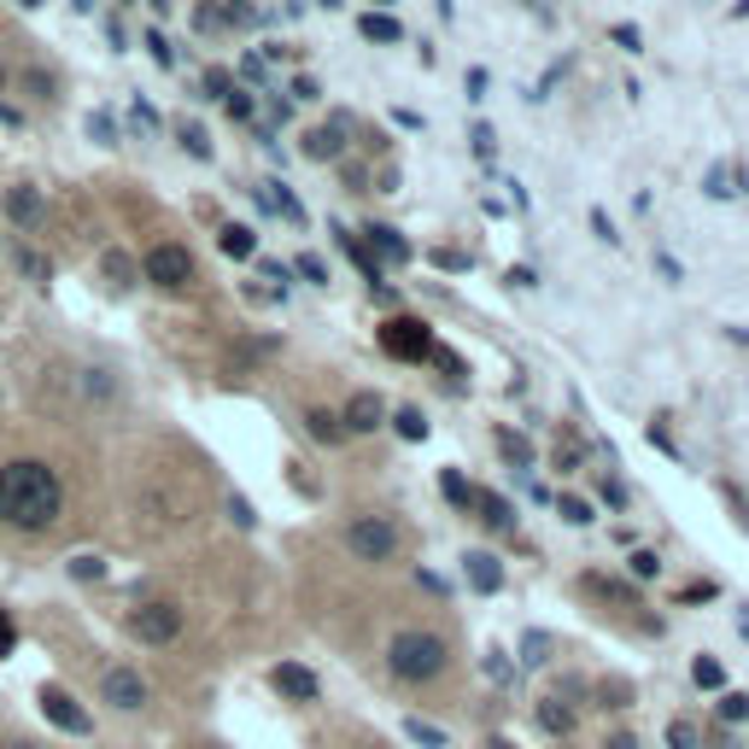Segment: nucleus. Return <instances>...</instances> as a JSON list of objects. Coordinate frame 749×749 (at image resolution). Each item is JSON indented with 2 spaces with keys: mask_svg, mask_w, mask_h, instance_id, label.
<instances>
[{
  "mask_svg": "<svg viewBox=\"0 0 749 749\" xmlns=\"http://www.w3.org/2000/svg\"><path fill=\"white\" fill-rule=\"evenodd\" d=\"M41 212H48V199H41V187H30V182L7 187V217H12L18 228H35V223H41Z\"/></svg>",
  "mask_w": 749,
  "mask_h": 749,
  "instance_id": "obj_9",
  "label": "nucleus"
},
{
  "mask_svg": "<svg viewBox=\"0 0 749 749\" xmlns=\"http://www.w3.org/2000/svg\"><path fill=\"white\" fill-rule=\"evenodd\" d=\"M100 691H106L112 709H147V679H141L135 668H112L106 679H100Z\"/></svg>",
  "mask_w": 749,
  "mask_h": 749,
  "instance_id": "obj_6",
  "label": "nucleus"
},
{
  "mask_svg": "<svg viewBox=\"0 0 749 749\" xmlns=\"http://www.w3.org/2000/svg\"><path fill=\"white\" fill-rule=\"evenodd\" d=\"M363 35H369V41H399V24H392V18H374V12H369V18H363Z\"/></svg>",
  "mask_w": 749,
  "mask_h": 749,
  "instance_id": "obj_22",
  "label": "nucleus"
},
{
  "mask_svg": "<svg viewBox=\"0 0 749 749\" xmlns=\"http://www.w3.org/2000/svg\"><path fill=\"white\" fill-rule=\"evenodd\" d=\"M445 497L451 504H474V486H463V474H445Z\"/></svg>",
  "mask_w": 749,
  "mask_h": 749,
  "instance_id": "obj_26",
  "label": "nucleus"
},
{
  "mask_svg": "<svg viewBox=\"0 0 749 749\" xmlns=\"http://www.w3.org/2000/svg\"><path fill=\"white\" fill-rule=\"evenodd\" d=\"M562 515H568V522H574V527H586V522H592V510H586V504H579V497H562Z\"/></svg>",
  "mask_w": 749,
  "mask_h": 749,
  "instance_id": "obj_30",
  "label": "nucleus"
},
{
  "mask_svg": "<svg viewBox=\"0 0 749 749\" xmlns=\"http://www.w3.org/2000/svg\"><path fill=\"white\" fill-rule=\"evenodd\" d=\"M691 679L702 685V691H720V685H726V668H720V661H709V656H697V661H691Z\"/></svg>",
  "mask_w": 749,
  "mask_h": 749,
  "instance_id": "obj_18",
  "label": "nucleus"
},
{
  "mask_svg": "<svg viewBox=\"0 0 749 749\" xmlns=\"http://www.w3.org/2000/svg\"><path fill=\"white\" fill-rule=\"evenodd\" d=\"M369 235H374V246H381V253H387V258H404V246H399V240H392V228H369Z\"/></svg>",
  "mask_w": 749,
  "mask_h": 749,
  "instance_id": "obj_29",
  "label": "nucleus"
},
{
  "mask_svg": "<svg viewBox=\"0 0 749 749\" xmlns=\"http://www.w3.org/2000/svg\"><path fill=\"white\" fill-rule=\"evenodd\" d=\"M381 399H374V392H358V399H351L346 404V415H340V422H346V433H374V428H381Z\"/></svg>",
  "mask_w": 749,
  "mask_h": 749,
  "instance_id": "obj_11",
  "label": "nucleus"
},
{
  "mask_svg": "<svg viewBox=\"0 0 749 749\" xmlns=\"http://www.w3.org/2000/svg\"><path fill=\"white\" fill-rule=\"evenodd\" d=\"M346 545L358 562H392L399 556V527H392L387 515H358V522L346 527Z\"/></svg>",
  "mask_w": 749,
  "mask_h": 749,
  "instance_id": "obj_3",
  "label": "nucleus"
},
{
  "mask_svg": "<svg viewBox=\"0 0 749 749\" xmlns=\"http://www.w3.org/2000/svg\"><path fill=\"white\" fill-rule=\"evenodd\" d=\"M269 685H276V691H281L287 702H317V691H322V685H317V674H310V668H299V661H281V668L269 674Z\"/></svg>",
  "mask_w": 749,
  "mask_h": 749,
  "instance_id": "obj_8",
  "label": "nucleus"
},
{
  "mask_svg": "<svg viewBox=\"0 0 749 749\" xmlns=\"http://www.w3.org/2000/svg\"><path fill=\"white\" fill-rule=\"evenodd\" d=\"M603 749H638V743H633L627 732H615V738H609V743H603Z\"/></svg>",
  "mask_w": 749,
  "mask_h": 749,
  "instance_id": "obj_35",
  "label": "nucleus"
},
{
  "mask_svg": "<svg viewBox=\"0 0 749 749\" xmlns=\"http://www.w3.org/2000/svg\"><path fill=\"white\" fill-rule=\"evenodd\" d=\"M538 720H545V732H574V715L556 709V702H545V709H538Z\"/></svg>",
  "mask_w": 749,
  "mask_h": 749,
  "instance_id": "obj_21",
  "label": "nucleus"
},
{
  "mask_svg": "<svg viewBox=\"0 0 749 749\" xmlns=\"http://www.w3.org/2000/svg\"><path fill=\"white\" fill-rule=\"evenodd\" d=\"M474 504L486 510V515H481L486 527H515V515H510V504H504V497H492V492H474Z\"/></svg>",
  "mask_w": 749,
  "mask_h": 749,
  "instance_id": "obj_15",
  "label": "nucleus"
},
{
  "mask_svg": "<svg viewBox=\"0 0 749 749\" xmlns=\"http://www.w3.org/2000/svg\"><path fill=\"white\" fill-rule=\"evenodd\" d=\"M410 738L422 749H445V732H440V726H428V720H410Z\"/></svg>",
  "mask_w": 749,
  "mask_h": 749,
  "instance_id": "obj_20",
  "label": "nucleus"
},
{
  "mask_svg": "<svg viewBox=\"0 0 749 749\" xmlns=\"http://www.w3.org/2000/svg\"><path fill=\"white\" fill-rule=\"evenodd\" d=\"M469 586H474V592H497V586H504V568H497V556H469Z\"/></svg>",
  "mask_w": 749,
  "mask_h": 749,
  "instance_id": "obj_12",
  "label": "nucleus"
},
{
  "mask_svg": "<svg viewBox=\"0 0 749 749\" xmlns=\"http://www.w3.org/2000/svg\"><path fill=\"white\" fill-rule=\"evenodd\" d=\"M147 281L153 287H187L194 281V253H187V246H176V240H158L153 253H147Z\"/></svg>",
  "mask_w": 749,
  "mask_h": 749,
  "instance_id": "obj_4",
  "label": "nucleus"
},
{
  "mask_svg": "<svg viewBox=\"0 0 749 749\" xmlns=\"http://www.w3.org/2000/svg\"><path fill=\"white\" fill-rule=\"evenodd\" d=\"M205 749H212V743H205Z\"/></svg>",
  "mask_w": 749,
  "mask_h": 749,
  "instance_id": "obj_40",
  "label": "nucleus"
},
{
  "mask_svg": "<svg viewBox=\"0 0 749 749\" xmlns=\"http://www.w3.org/2000/svg\"><path fill=\"white\" fill-rule=\"evenodd\" d=\"M12 644H18V627H12V615L0 609V656H12Z\"/></svg>",
  "mask_w": 749,
  "mask_h": 749,
  "instance_id": "obj_31",
  "label": "nucleus"
},
{
  "mask_svg": "<svg viewBox=\"0 0 749 749\" xmlns=\"http://www.w3.org/2000/svg\"><path fill=\"white\" fill-rule=\"evenodd\" d=\"M633 574H638V579H650V574H661V562H656V551H638V556H633Z\"/></svg>",
  "mask_w": 749,
  "mask_h": 749,
  "instance_id": "obj_28",
  "label": "nucleus"
},
{
  "mask_svg": "<svg viewBox=\"0 0 749 749\" xmlns=\"http://www.w3.org/2000/svg\"><path fill=\"white\" fill-rule=\"evenodd\" d=\"M0 82H7V65H0Z\"/></svg>",
  "mask_w": 749,
  "mask_h": 749,
  "instance_id": "obj_38",
  "label": "nucleus"
},
{
  "mask_svg": "<svg viewBox=\"0 0 749 749\" xmlns=\"http://www.w3.org/2000/svg\"><path fill=\"white\" fill-rule=\"evenodd\" d=\"M305 422H310V433H317V440H328V445L346 440V422H340V415H328V410H310Z\"/></svg>",
  "mask_w": 749,
  "mask_h": 749,
  "instance_id": "obj_16",
  "label": "nucleus"
},
{
  "mask_svg": "<svg viewBox=\"0 0 749 749\" xmlns=\"http://www.w3.org/2000/svg\"><path fill=\"white\" fill-rule=\"evenodd\" d=\"M399 433H404V440H422V433H428V422H422L415 410H404V415H399Z\"/></svg>",
  "mask_w": 749,
  "mask_h": 749,
  "instance_id": "obj_27",
  "label": "nucleus"
},
{
  "mask_svg": "<svg viewBox=\"0 0 749 749\" xmlns=\"http://www.w3.org/2000/svg\"><path fill=\"white\" fill-rule=\"evenodd\" d=\"M381 346L392 351V358H428V328L422 322H387L381 328Z\"/></svg>",
  "mask_w": 749,
  "mask_h": 749,
  "instance_id": "obj_7",
  "label": "nucleus"
},
{
  "mask_svg": "<svg viewBox=\"0 0 749 749\" xmlns=\"http://www.w3.org/2000/svg\"><path fill=\"white\" fill-rule=\"evenodd\" d=\"M374 749H381V743H374Z\"/></svg>",
  "mask_w": 749,
  "mask_h": 749,
  "instance_id": "obj_41",
  "label": "nucleus"
},
{
  "mask_svg": "<svg viewBox=\"0 0 749 749\" xmlns=\"http://www.w3.org/2000/svg\"><path fill=\"white\" fill-rule=\"evenodd\" d=\"M147 48H153V59H158V65H176V53H171V41H164L158 30L147 35Z\"/></svg>",
  "mask_w": 749,
  "mask_h": 749,
  "instance_id": "obj_32",
  "label": "nucleus"
},
{
  "mask_svg": "<svg viewBox=\"0 0 749 749\" xmlns=\"http://www.w3.org/2000/svg\"><path fill=\"white\" fill-rule=\"evenodd\" d=\"M668 743H674V749H697V726L674 720V726H668Z\"/></svg>",
  "mask_w": 749,
  "mask_h": 749,
  "instance_id": "obj_25",
  "label": "nucleus"
},
{
  "mask_svg": "<svg viewBox=\"0 0 749 749\" xmlns=\"http://www.w3.org/2000/svg\"><path fill=\"white\" fill-rule=\"evenodd\" d=\"M0 749H35V743H24V738H7V743H0Z\"/></svg>",
  "mask_w": 749,
  "mask_h": 749,
  "instance_id": "obj_36",
  "label": "nucleus"
},
{
  "mask_svg": "<svg viewBox=\"0 0 749 749\" xmlns=\"http://www.w3.org/2000/svg\"><path fill=\"white\" fill-rule=\"evenodd\" d=\"M18 7H41V0H18Z\"/></svg>",
  "mask_w": 749,
  "mask_h": 749,
  "instance_id": "obj_37",
  "label": "nucleus"
},
{
  "mask_svg": "<svg viewBox=\"0 0 749 749\" xmlns=\"http://www.w3.org/2000/svg\"><path fill=\"white\" fill-rule=\"evenodd\" d=\"M182 147L194 153V158H212V141H205V130H199V123H182Z\"/></svg>",
  "mask_w": 749,
  "mask_h": 749,
  "instance_id": "obj_19",
  "label": "nucleus"
},
{
  "mask_svg": "<svg viewBox=\"0 0 749 749\" xmlns=\"http://www.w3.org/2000/svg\"><path fill=\"white\" fill-rule=\"evenodd\" d=\"M720 720H749V697L743 691H726L720 697Z\"/></svg>",
  "mask_w": 749,
  "mask_h": 749,
  "instance_id": "obj_23",
  "label": "nucleus"
},
{
  "mask_svg": "<svg viewBox=\"0 0 749 749\" xmlns=\"http://www.w3.org/2000/svg\"><path fill=\"white\" fill-rule=\"evenodd\" d=\"M41 709H48V720H53V726H65V732H76V738L89 732V715H82L76 702H71L65 691H59V685H48V691H41Z\"/></svg>",
  "mask_w": 749,
  "mask_h": 749,
  "instance_id": "obj_10",
  "label": "nucleus"
},
{
  "mask_svg": "<svg viewBox=\"0 0 749 749\" xmlns=\"http://www.w3.org/2000/svg\"><path fill=\"white\" fill-rule=\"evenodd\" d=\"M299 269H305V276H310V281H328V269H322V258H299Z\"/></svg>",
  "mask_w": 749,
  "mask_h": 749,
  "instance_id": "obj_34",
  "label": "nucleus"
},
{
  "mask_svg": "<svg viewBox=\"0 0 749 749\" xmlns=\"http://www.w3.org/2000/svg\"><path fill=\"white\" fill-rule=\"evenodd\" d=\"M18 269H24V276H35V281H48V258L30 253V246H18Z\"/></svg>",
  "mask_w": 749,
  "mask_h": 749,
  "instance_id": "obj_24",
  "label": "nucleus"
},
{
  "mask_svg": "<svg viewBox=\"0 0 749 749\" xmlns=\"http://www.w3.org/2000/svg\"><path fill=\"white\" fill-rule=\"evenodd\" d=\"M492 749H510V743H492Z\"/></svg>",
  "mask_w": 749,
  "mask_h": 749,
  "instance_id": "obj_39",
  "label": "nucleus"
},
{
  "mask_svg": "<svg viewBox=\"0 0 749 749\" xmlns=\"http://www.w3.org/2000/svg\"><path fill=\"white\" fill-rule=\"evenodd\" d=\"M100 269H106L112 287H135V264L123 258V253H106V258H100Z\"/></svg>",
  "mask_w": 749,
  "mask_h": 749,
  "instance_id": "obj_17",
  "label": "nucleus"
},
{
  "mask_svg": "<svg viewBox=\"0 0 749 749\" xmlns=\"http://www.w3.org/2000/svg\"><path fill=\"white\" fill-rule=\"evenodd\" d=\"M340 147H346V141H340V123H328V130H310V135H305V153H310V158H335Z\"/></svg>",
  "mask_w": 749,
  "mask_h": 749,
  "instance_id": "obj_13",
  "label": "nucleus"
},
{
  "mask_svg": "<svg viewBox=\"0 0 749 749\" xmlns=\"http://www.w3.org/2000/svg\"><path fill=\"white\" fill-rule=\"evenodd\" d=\"M130 633L141 644H171L182 633V609L176 603H141V609H130Z\"/></svg>",
  "mask_w": 749,
  "mask_h": 749,
  "instance_id": "obj_5",
  "label": "nucleus"
},
{
  "mask_svg": "<svg viewBox=\"0 0 749 749\" xmlns=\"http://www.w3.org/2000/svg\"><path fill=\"white\" fill-rule=\"evenodd\" d=\"M387 668L392 679H404V685H422V679H440L445 674V638L440 633H399L387 644Z\"/></svg>",
  "mask_w": 749,
  "mask_h": 749,
  "instance_id": "obj_2",
  "label": "nucleus"
},
{
  "mask_svg": "<svg viewBox=\"0 0 749 749\" xmlns=\"http://www.w3.org/2000/svg\"><path fill=\"white\" fill-rule=\"evenodd\" d=\"M65 510V486L48 463L35 456H18V463L0 469V522L7 527H24V533H48Z\"/></svg>",
  "mask_w": 749,
  "mask_h": 749,
  "instance_id": "obj_1",
  "label": "nucleus"
},
{
  "mask_svg": "<svg viewBox=\"0 0 749 749\" xmlns=\"http://www.w3.org/2000/svg\"><path fill=\"white\" fill-rule=\"evenodd\" d=\"M228 515H235L240 527H253V510H246V497H228Z\"/></svg>",
  "mask_w": 749,
  "mask_h": 749,
  "instance_id": "obj_33",
  "label": "nucleus"
},
{
  "mask_svg": "<svg viewBox=\"0 0 749 749\" xmlns=\"http://www.w3.org/2000/svg\"><path fill=\"white\" fill-rule=\"evenodd\" d=\"M223 253H228V258H253V253H258V240H253V228H240V223H228V228H223Z\"/></svg>",
  "mask_w": 749,
  "mask_h": 749,
  "instance_id": "obj_14",
  "label": "nucleus"
}]
</instances>
